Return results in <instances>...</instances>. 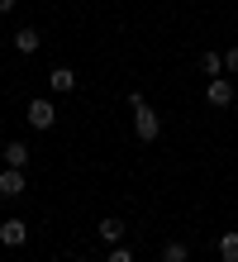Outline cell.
Segmentation results:
<instances>
[{
    "label": "cell",
    "mask_w": 238,
    "mask_h": 262,
    "mask_svg": "<svg viewBox=\"0 0 238 262\" xmlns=\"http://www.w3.org/2000/svg\"><path fill=\"white\" fill-rule=\"evenodd\" d=\"M129 110H134V134H138V143H157L162 124H157V110L143 100V91H129Z\"/></svg>",
    "instance_id": "obj_1"
},
{
    "label": "cell",
    "mask_w": 238,
    "mask_h": 262,
    "mask_svg": "<svg viewBox=\"0 0 238 262\" xmlns=\"http://www.w3.org/2000/svg\"><path fill=\"white\" fill-rule=\"evenodd\" d=\"M24 119H29V129H38V134H48V129L57 124V105L48 100V96H34V100L24 105Z\"/></svg>",
    "instance_id": "obj_2"
},
{
    "label": "cell",
    "mask_w": 238,
    "mask_h": 262,
    "mask_svg": "<svg viewBox=\"0 0 238 262\" xmlns=\"http://www.w3.org/2000/svg\"><path fill=\"white\" fill-rule=\"evenodd\" d=\"M233 96H238V91H233V81H229V76H210V81H205V100H210L214 110H229V105H233Z\"/></svg>",
    "instance_id": "obj_3"
},
{
    "label": "cell",
    "mask_w": 238,
    "mask_h": 262,
    "mask_svg": "<svg viewBox=\"0 0 238 262\" xmlns=\"http://www.w3.org/2000/svg\"><path fill=\"white\" fill-rule=\"evenodd\" d=\"M24 243H29L24 220H0V248H24Z\"/></svg>",
    "instance_id": "obj_4"
},
{
    "label": "cell",
    "mask_w": 238,
    "mask_h": 262,
    "mask_svg": "<svg viewBox=\"0 0 238 262\" xmlns=\"http://www.w3.org/2000/svg\"><path fill=\"white\" fill-rule=\"evenodd\" d=\"M24 191H29L24 167H5V172H0V195H5V200H14V195H24Z\"/></svg>",
    "instance_id": "obj_5"
},
{
    "label": "cell",
    "mask_w": 238,
    "mask_h": 262,
    "mask_svg": "<svg viewBox=\"0 0 238 262\" xmlns=\"http://www.w3.org/2000/svg\"><path fill=\"white\" fill-rule=\"evenodd\" d=\"M95 234H100V238L110 243V248H115V243H124V234H129V224H124V220H115V214H105V220L95 224Z\"/></svg>",
    "instance_id": "obj_6"
},
{
    "label": "cell",
    "mask_w": 238,
    "mask_h": 262,
    "mask_svg": "<svg viewBox=\"0 0 238 262\" xmlns=\"http://www.w3.org/2000/svg\"><path fill=\"white\" fill-rule=\"evenodd\" d=\"M14 48H19L24 57H29V53H38V48H43V34H38L34 24H19V29H14Z\"/></svg>",
    "instance_id": "obj_7"
},
{
    "label": "cell",
    "mask_w": 238,
    "mask_h": 262,
    "mask_svg": "<svg viewBox=\"0 0 238 262\" xmlns=\"http://www.w3.org/2000/svg\"><path fill=\"white\" fill-rule=\"evenodd\" d=\"M48 91H53V96L76 91V72H72V67H53V72H48Z\"/></svg>",
    "instance_id": "obj_8"
},
{
    "label": "cell",
    "mask_w": 238,
    "mask_h": 262,
    "mask_svg": "<svg viewBox=\"0 0 238 262\" xmlns=\"http://www.w3.org/2000/svg\"><path fill=\"white\" fill-rule=\"evenodd\" d=\"M200 72H205V76H224V53L205 48V53H200Z\"/></svg>",
    "instance_id": "obj_9"
},
{
    "label": "cell",
    "mask_w": 238,
    "mask_h": 262,
    "mask_svg": "<svg viewBox=\"0 0 238 262\" xmlns=\"http://www.w3.org/2000/svg\"><path fill=\"white\" fill-rule=\"evenodd\" d=\"M162 262H190V243L186 238H171L167 248H162Z\"/></svg>",
    "instance_id": "obj_10"
},
{
    "label": "cell",
    "mask_w": 238,
    "mask_h": 262,
    "mask_svg": "<svg viewBox=\"0 0 238 262\" xmlns=\"http://www.w3.org/2000/svg\"><path fill=\"white\" fill-rule=\"evenodd\" d=\"M0 152H5V167H29V148L24 143H5Z\"/></svg>",
    "instance_id": "obj_11"
},
{
    "label": "cell",
    "mask_w": 238,
    "mask_h": 262,
    "mask_svg": "<svg viewBox=\"0 0 238 262\" xmlns=\"http://www.w3.org/2000/svg\"><path fill=\"white\" fill-rule=\"evenodd\" d=\"M219 257H224V262H238V229H229V234L219 238Z\"/></svg>",
    "instance_id": "obj_12"
},
{
    "label": "cell",
    "mask_w": 238,
    "mask_h": 262,
    "mask_svg": "<svg viewBox=\"0 0 238 262\" xmlns=\"http://www.w3.org/2000/svg\"><path fill=\"white\" fill-rule=\"evenodd\" d=\"M105 262H134V248H124V243H115V248H110V257Z\"/></svg>",
    "instance_id": "obj_13"
},
{
    "label": "cell",
    "mask_w": 238,
    "mask_h": 262,
    "mask_svg": "<svg viewBox=\"0 0 238 262\" xmlns=\"http://www.w3.org/2000/svg\"><path fill=\"white\" fill-rule=\"evenodd\" d=\"M224 76H238V48L224 53Z\"/></svg>",
    "instance_id": "obj_14"
},
{
    "label": "cell",
    "mask_w": 238,
    "mask_h": 262,
    "mask_svg": "<svg viewBox=\"0 0 238 262\" xmlns=\"http://www.w3.org/2000/svg\"><path fill=\"white\" fill-rule=\"evenodd\" d=\"M14 10V0H0V14H10Z\"/></svg>",
    "instance_id": "obj_15"
},
{
    "label": "cell",
    "mask_w": 238,
    "mask_h": 262,
    "mask_svg": "<svg viewBox=\"0 0 238 262\" xmlns=\"http://www.w3.org/2000/svg\"><path fill=\"white\" fill-rule=\"evenodd\" d=\"M72 262H86V257H72Z\"/></svg>",
    "instance_id": "obj_16"
}]
</instances>
